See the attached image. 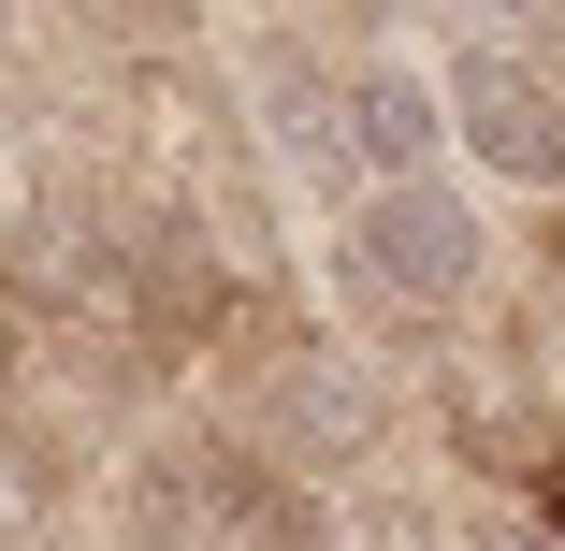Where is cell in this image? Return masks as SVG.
Segmentation results:
<instances>
[{
	"instance_id": "5",
	"label": "cell",
	"mask_w": 565,
	"mask_h": 551,
	"mask_svg": "<svg viewBox=\"0 0 565 551\" xmlns=\"http://www.w3.org/2000/svg\"><path fill=\"white\" fill-rule=\"evenodd\" d=\"M189 551H319V508L247 451H189Z\"/></svg>"
},
{
	"instance_id": "4",
	"label": "cell",
	"mask_w": 565,
	"mask_h": 551,
	"mask_svg": "<svg viewBox=\"0 0 565 551\" xmlns=\"http://www.w3.org/2000/svg\"><path fill=\"white\" fill-rule=\"evenodd\" d=\"M333 146L363 160V189H420V174L449 160V102H435V73H420V59L349 73V87H333Z\"/></svg>"
},
{
	"instance_id": "1",
	"label": "cell",
	"mask_w": 565,
	"mask_h": 551,
	"mask_svg": "<svg viewBox=\"0 0 565 551\" xmlns=\"http://www.w3.org/2000/svg\"><path fill=\"white\" fill-rule=\"evenodd\" d=\"M333 262H349V290L377 319H449V305L479 290L493 233H479V203L449 189V174H420V189H363L349 233H333Z\"/></svg>"
},
{
	"instance_id": "8",
	"label": "cell",
	"mask_w": 565,
	"mask_h": 551,
	"mask_svg": "<svg viewBox=\"0 0 565 551\" xmlns=\"http://www.w3.org/2000/svg\"><path fill=\"white\" fill-rule=\"evenodd\" d=\"M0 392H15V319H0Z\"/></svg>"
},
{
	"instance_id": "6",
	"label": "cell",
	"mask_w": 565,
	"mask_h": 551,
	"mask_svg": "<svg viewBox=\"0 0 565 551\" xmlns=\"http://www.w3.org/2000/svg\"><path fill=\"white\" fill-rule=\"evenodd\" d=\"M30 522H44V465L0 435V537H30Z\"/></svg>"
},
{
	"instance_id": "9",
	"label": "cell",
	"mask_w": 565,
	"mask_h": 551,
	"mask_svg": "<svg viewBox=\"0 0 565 551\" xmlns=\"http://www.w3.org/2000/svg\"><path fill=\"white\" fill-rule=\"evenodd\" d=\"M0 233H15V203H0Z\"/></svg>"
},
{
	"instance_id": "2",
	"label": "cell",
	"mask_w": 565,
	"mask_h": 551,
	"mask_svg": "<svg viewBox=\"0 0 565 551\" xmlns=\"http://www.w3.org/2000/svg\"><path fill=\"white\" fill-rule=\"evenodd\" d=\"M435 102H449V146L508 189H565V59H536L522 30H465L435 59Z\"/></svg>"
},
{
	"instance_id": "3",
	"label": "cell",
	"mask_w": 565,
	"mask_h": 551,
	"mask_svg": "<svg viewBox=\"0 0 565 551\" xmlns=\"http://www.w3.org/2000/svg\"><path fill=\"white\" fill-rule=\"evenodd\" d=\"M377 378L333 349V335H305V349H276L262 363V451L247 465H276V479H349L363 451H377Z\"/></svg>"
},
{
	"instance_id": "7",
	"label": "cell",
	"mask_w": 565,
	"mask_h": 551,
	"mask_svg": "<svg viewBox=\"0 0 565 551\" xmlns=\"http://www.w3.org/2000/svg\"><path fill=\"white\" fill-rule=\"evenodd\" d=\"M465 551H565V522H536V508H479Z\"/></svg>"
}]
</instances>
